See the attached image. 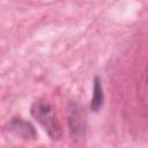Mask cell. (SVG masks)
Segmentation results:
<instances>
[{
	"label": "cell",
	"mask_w": 148,
	"mask_h": 148,
	"mask_svg": "<svg viewBox=\"0 0 148 148\" xmlns=\"http://www.w3.org/2000/svg\"><path fill=\"white\" fill-rule=\"evenodd\" d=\"M69 127L74 135L81 134L84 131V118L81 113L79 105L73 104V109L69 112Z\"/></svg>",
	"instance_id": "cell-3"
},
{
	"label": "cell",
	"mask_w": 148,
	"mask_h": 148,
	"mask_svg": "<svg viewBox=\"0 0 148 148\" xmlns=\"http://www.w3.org/2000/svg\"><path fill=\"white\" fill-rule=\"evenodd\" d=\"M92 91L94 92H92V98H91V103H90V109L96 112L101 109V106L103 105V101H104L103 87H102V83H101V80L98 76H96L94 80Z\"/></svg>",
	"instance_id": "cell-4"
},
{
	"label": "cell",
	"mask_w": 148,
	"mask_h": 148,
	"mask_svg": "<svg viewBox=\"0 0 148 148\" xmlns=\"http://www.w3.org/2000/svg\"><path fill=\"white\" fill-rule=\"evenodd\" d=\"M9 130L23 139H35L37 136L34 125L22 118H13L9 123Z\"/></svg>",
	"instance_id": "cell-2"
},
{
	"label": "cell",
	"mask_w": 148,
	"mask_h": 148,
	"mask_svg": "<svg viewBox=\"0 0 148 148\" xmlns=\"http://www.w3.org/2000/svg\"><path fill=\"white\" fill-rule=\"evenodd\" d=\"M31 114L52 140H59L61 138L62 131L60 123L56 116L53 106L49 102L43 99L34 102L31 105Z\"/></svg>",
	"instance_id": "cell-1"
}]
</instances>
